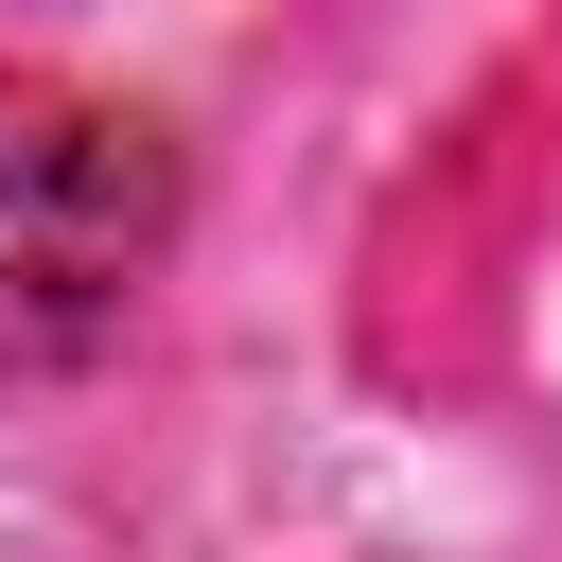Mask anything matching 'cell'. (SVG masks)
<instances>
[{"label":"cell","mask_w":562,"mask_h":562,"mask_svg":"<svg viewBox=\"0 0 562 562\" xmlns=\"http://www.w3.org/2000/svg\"><path fill=\"white\" fill-rule=\"evenodd\" d=\"M176 246V140L105 88L0 70V386L105 351Z\"/></svg>","instance_id":"obj_1"}]
</instances>
